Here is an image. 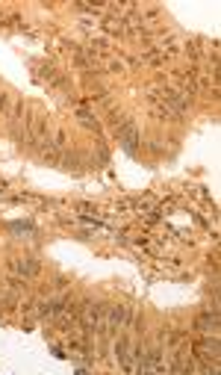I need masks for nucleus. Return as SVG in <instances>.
<instances>
[{"mask_svg": "<svg viewBox=\"0 0 221 375\" xmlns=\"http://www.w3.org/2000/svg\"><path fill=\"white\" fill-rule=\"evenodd\" d=\"M9 269H15L21 278H32L38 272V260L35 257H15V260H9Z\"/></svg>", "mask_w": 221, "mask_h": 375, "instance_id": "1", "label": "nucleus"}, {"mask_svg": "<svg viewBox=\"0 0 221 375\" xmlns=\"http://www.w3.org/2000/svg\"><path fill=\"white\" fill-rule=\"evenodd\" d=\"M195 352H201L198 358H207V361H216V358H219V340L207 334V337H204V340H201V343L195 346Z\"/></svg>", "mask_w": 221, "mask_h": 375, "instance_id": "2", "label": "nucleus"}, {"mask_svg": "<svg viewBox=\"0 0 221 375\" xmlns=\"http://www.w3.org/2000/svg\"><path fill=\"white\" fill-rule=\"evenodd\" d=\"M127 352H130L127 337H118V340H115V358H118V364H124V361H127Z\"/></svg>", "mask_w": 221, "mask_h": 375, "instance_id": "3", "label": "nucleus"}, {"mask_svg": "<svg viewBox=\"0 0 221 375\" xmlns=\"http://www.w3.org/2000/svg\"><path fill=\"white\" fill-rule=\"evenodd\" d=\"M6 101H9V98H6V95H3V92H0V109H3V106H6Z\"/></svg>", "mask_w": 221, "mask_h": 375, "instance_id": "4", "label": "nucleus"}]
</instances>
